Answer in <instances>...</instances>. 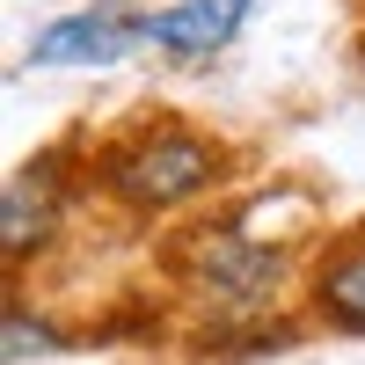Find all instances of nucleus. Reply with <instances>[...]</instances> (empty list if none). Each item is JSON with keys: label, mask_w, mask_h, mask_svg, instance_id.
<instances>
[{"label": "nucleus", "mask_w": 365, "mask_h": 365, "mask_svg": "<svg viewBox=\"0 0 365 365\" xmlns=\"http://www.w3.org/2000/svg\"><path fill=\"white\" fill-rule=\"evenodd\" d=\"M168 270L182 278V292H197L205 307L220 314H249L263 299H278L292 278V249L285 241H263L249 220H197L175 234Z\"/></svg>", "instance_id": "obj_2"}, {"label": "nucleus", "mask_w": 365, "mask_h": 365, "mask_svg": "<svg viewBox=\"0 0 365 365\" xmlns=\"http://www.w3.org/2000/svg\"><path fill=\"white\" fill-rule=\"evenodd\" d=\"M263 0H175V8H154V29H146V44H154L168 66H205V58H220L241 29L256 22Z\"/></svg>", "instance_id": "obj_6"}, {"label": "nucleus", "mask_w": 365, "mask_h": 365, "mask_svg": "<svg viewBox=\"0 0 365 365\" xmlns=\"http://www.w3.org/2000/svg\"><path fill=\"white\" fill-rule=\"evenodd\" d=\"M234 139L197 125L182 110H132L88 146V190L110 197L132 220H168V212L212 197L234 175Z\"/></svg>", "instance_id": "obj_1"}, {"label": "nucleus", "mask_w": 365, "mask_h": 365, "mask_svg": "<svg viewBox=\"0 0 365 365\" xmlns=\"http://www.w3.org/2000/svg\"><path fill=\"white\" fill-rule=\"evenodd\" d=\"M0 351H8V365H22L29 351H58V329L44 314H29L22 299H8V344H0Z\"/></svg>", "instance_id": "obj_7"}, {"label": "nucleus", "mask_w": 365, "mask_h": 365, "mask_svg": "<svg viewBox=\"0 0 365 365\" xmlns=\"http://www.w3.org/2000/svg\"><path fill=\"white\" fill-rule=\"evenodd\" d=\"M146 29H154V8L139 0H88L29 37V66H117L125 51L146 44Z\"/></svg>", "instance_id": "obj_4"}, {"label": "nucleus", "mask_w": 365, "mask_h": 365, "mask_svg": "<svg viewBox=\"0 0 365 365\" xmlns=\"http://www.w3.org/2000/svg\"><path fill=\"white\" fill-rule=\"evenodd\" d=\"M307 314L322 329H344V336H365V220L336 227L307 256Z\"/></svg>", "instance_id": "obj_5"}, {"label": "nucleus", "mask_w": 365, "mask_h": 365, "mask_svg": "<svg viewBox=\"0 0 365 365\" xmlns=\"http://www.w3.org/2000/svg\"><path fill=\"white\" fill-rule=\"evenodd\" d=\"M73 175H88V154L73 161V139L37 146L29 161L8 168V190H0V256H8V270H29L37 256H51V241L73 220Z\"/></svg>", "instance_id": "obj_3"}]
</instances>
